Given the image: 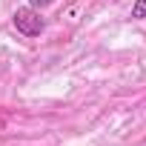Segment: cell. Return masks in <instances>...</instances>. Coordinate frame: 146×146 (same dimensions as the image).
I'll return each instance as SVG.
<instances>
[{
    "instance_id": "cell-1",
    "label": "cell",
    "mask_w": 146,
    "mask_h": 146,
    "mask_svg": "<svg viewBox=\"0 0 146 146\" xmlns=\"http://www.w3.org/2000/svg\"><path fill=\"white\" fill-rule=\"evenodd\" d=\"M12 23H15V29H17L20 35H26V37H37V35L46 29V20H43L40 12L32 9V6H20V9H15Z\"/></svg>"
},
{
    "instance_id": "cell-2",
    "label": "cell",
    "mask_w": 146,
    "mask_h": 146,
    "mask_svg": "<svg viewBox=\"0 0 146 146\" xmlns=\"http://www.w3.org/2000/svg\"><path fill=\"white\" fill-rule=\"evenodd\" d=\"M146 17V0H135L132 3V20H143Z\"/></svg>"
},
{
    "instance_id": "cell-3",
    "label": "cell",
    "mask_w": 146,
    "mask_h": 146,
    "mask_svg": "<svg viewBox=\"0 0 146 146\" xmlns=\"http://www.w3.org/2000/svg\"><path fill=\"white\" fill-rule=\"evenodd\" d=\"M52 3H54V0H29V6H32V9H37V12H40V9H46V6H52Z\"/></svg>"
}]
</instances>
